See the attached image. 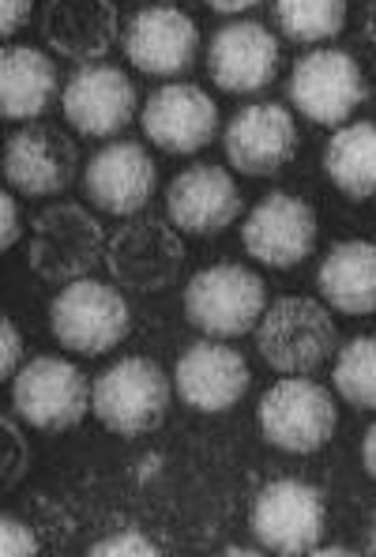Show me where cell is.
<instances>
[{"mask_svg":"<svg viewBox=\"0 0 376 557\" xmlns=\"http://www.w3.org/2000/svg\"><path fill=\"white\" fill-rule=\"evenodd\" d=\"M339 347V327L331 321L328 301L286 294L272 301L256 324V350L264 366L283 376H309L331 362Z\"/></svg>","mask_w":376,"mask_h":557,"instance_id":"obj_1","label":"cell"},{"mask_svg":"<svg viewBox=\"0 0 376 557\" xmlns=\"http://www.w3.org/2000/svg\"><path fill=\"white\" fill-rule=\"evenodd\" d=\"M170 396H174V384L166 370L154 358L133 355L95 376L91 411L117 437H143L166 422Z\"/></svg>","mask_w":376,"mask_h":557,"instance_id":"obj_2","label":"cell"},{"mask_svg":"<svg viewBox=\"0 0 376 557\" xmlns=\"http://www.w3.org/2000/svg\"><path fill=\"white\" fill-rule=\"evenodd\" d=\"M185 317L196 332L211 339H241L256 332L264 317L267 286L245 264L223 260V264L200 268L185 286Z\"/></svg>","mask_w":376,"mask_h":557,"instance_id":"obj_3","label":"cell"},{"mask_svg":"<svg viewBox=\"0 0 376 557\" xmlns=\"http://www.w3.org/2000/svg\"><path fill=\"white\" fill-rule=\"evenodd\" d=\"M260 437L286 456H313L335 437L339 411L324 384L313 376H283L260 396Z\"/></svg>","mask_w":376,"mask_h":557,"instance_id":"obj_4","label":"cell"},{"mask_svg":"<svg viewBox=\"0 0 376 557\" xmlns=\"http://www.w3.org/2000/svg\"><path fill=\"white\" fill-rule=\"evenodd\" d=\"M128 327H133L128 301L110 283H98L91 275L64 283L61 294L49 301V332L68 355H110L128 339Z\"/></svg>","mask_w":376,"mask_h":557,"instance_id":"obj_5","label":"cell"},{"mask_svg":"<svg viewBox=\"0 0 376 557\" xmlns=\"http://www.w3.org/2000/svg\"><path fill=\"white\" fill-rule=\"evenodd\" d=\"M110 237L102 223L79 203H53L42 208L30 223L27 260L42 283H76L87 278L105 260Z\"/></svg>","mask_w":376,"mask_h":557,"instance_id":"obj_6","label":"cell"},{"mask_svg":"<svg viewBox=\"0 0 376 557\" xmlns=\"http://www.w3.org/2000/svg\"><path fill=\"white\" fill-rule=\"evenodd\" d=\"M12 411L42 433H68L91 411V381L76 362L38 355L12 376Z\"/></svg>","mask_w":376,"mask_h":557,"instance_id":"obj_7","label":"cell"},{"mask_svg":"<svg viewBox=\"0 0 376 557\" xmlns=\"http://www.w3.org/2000/svg\"><path fill=\"white\" fill-rule=\"evenodd\" d=\"M328 505L324 494L305 479H275L252 502L249 528L252 539L267 554L279 557H301L321 546Z\"/></svg>","mask_w":376,"mask_h":557,"instance_id":"obj_8","label":"cell"},{"mask_svg":"<svg viewBox=\"0 0 376 557\" xmlns=\"http://www.w3.org/2000/svg\"><path fill=\"white\" fill-rule=\"evenodd\" d=\"M185 242L181 231L166 219H128L121 231H113L105 249V268L113 283L136 294H159L181 275L185 268Z\"/></svg>","mask_w":376,"mask_h":557,"instance_id":"obj_9","label":"cell"},{"mask_svg":"<svg viewBox=\"0 0 376 557\" xmlns=\"http://www.w3.org/2000/svg\"><path fill=\"white\" fill-rule=\"evenodd\" d=\"M286 98L305 121L339 128L369 98L362 64L342 49H313L293 64L286 79Z\"/></svg>","mask_w":376,"mask_h":557,"instance_id":"obj_10","label":"cell"},{"mask_svg":"<svg viewBox=\"0 0 376 557\" xmlns=\"http://www.w3.org/2000/svg\"><path fill=\"white\" fill-rule=\"evenodd\" d=\"M316 237H321V223L313 203L293 193H267L245 215L241 249L272 272H290L313 257Z\"/></svg>","mask_w":376,"mask_h":557,"instance_id":"obj_11","label":"cell"},{"mask_svg":"<svg viewBox=\"0 0 376 557\" xmlns=\"http://www.w3.org/2000/svg\"><path fill=\"white\" fill-rule=\"evenodd\" d=\"M79 174V147L72 136H64L53 125H30L15 128L4 144V182L12 193L46 200L64 188L76 185Z\"/></svg>","mask_w":376,"mask_h":557,"instance_id":"obj_12","label":"cell"},{"mask_svg":"<svg viewBox=\"0 0 376 557\" xmlns=\"http://www.w3.org/2000/svg\"><path fill=\"white\" fill-rule=\"evenodd\" d=\"M61 110L64 121L76 128L79 136L91 139H110L117 133H125L136 121L140 110V98L136 87L117 64H79L68 76L61 91Z\"/></svg>","mask_w":376,"mask_h":557,"instance_id":"obj_13","label":"cell"},{"mask_svg":"<svg viewBox=\"0 0 376 557\" xmlns=\"http://www.w3.org/2000/svg\"><path fill=\"white\" fill-rule=\"evenodd\" d=\"M121 49L128 64L140 69L143 76L174 79L185 76L200 53V30L192 15L174 4H151L133 12V20L121 30Z\"/></svg>","mask_w":376,"mask_h":557,"instance_id":"obj_14","label":"cell"},{"mask_svg":"<svg viewBox=\"0 0 376 557\" xmlns=\"http://www.w3.org/2000/svg\"><path fill=\"white\" fill-rule=\"evenodd\" d=\"M298 125L279 102H249L226 121V162L245 177H275L298 154Z\"/></svg>","mask_w":376,"mask_h":557,"instance_id":"obj_15","label":"cell"},{"mask_svg":"<svg viewBox=\"0 0 376 557\" xmlns=\"http://www.w3.org/2000/svg\"><path fill=\"white\" fill-rule=\"evenodd\" d=\"M279 38L252 20H234L218 27L208 42V76L226 95L267 91L279 76Z\"/></svg>","mask_w":376,"mask_h":557,"instance_id":"obj_16","label":"cell"},{"mask_svg":"<svg viewBox=\"0 0 376 557\" xmlns=\"http://www.w3.org/2000/svg\"><path fill=\"white\" fill-rule=\"evenodd\" d=\"M154 185H159V166L143 151V144H133V139L98 147L84 166V196L91 200V208L113 219L140 215L151 203Z\"/></svg>","mask_w":376,"mask_h":557,"instance_id":"obj_17","label":"cell"},{"mask_svg":"<svg viewBox=\"0 0 376 557\" xmlns=\"http://www.w3.org/2000/svg\"><path fill=\"white\" fill-rule=\"evenodd\" d=\"M252 384L249 362L241 350L226 347L223 339H200L185 347L174 366V392L185 407L200 414H223L245 399Z\"/></svg>","mask_w":376,"mask_h":557,"instance_id":"obj_18","label":"cell"},{"mask_svg":"<svg viewBox=\"0 0 376 557\" xmlns=\"http://www.w3.org/2000/svg\"><path fill=\"white\" fill-rule=\"evenodd\" d=\"M143 136L166 154H196L218 133V106L196 84H166L147 95Z\"/></svg>","mask_w":376,"mask_h":557,"instance_id":"obj_19","label":"cell"},{"mask_svg":"<svg viewBox=\"0 0 376 557\" xmlns=\"http://www.w3.org/2000/svg\"><path fill=\"white\" fill-rule=\"evenodd\" d=\"M166 215L181 234H223L241 215V188L234 174L211 162L181 170L166 188Z\"/></svg>","mask_w":376,"mask_h":557,"instance_id":"obj_20","label":"cell"},{"mask_svg":"<svg viewBox=\"0 0 376 557\" xmlns=\"http://www.w3.org/2000/svg\"><path fill=\"white\" fill-rule=\"evenodd\" d=\"M38 30L57 57L95 64L121 38V15L113 0H46Z\"/></svg>","mask_w":376,"mask_h":557,"instance_id":"obj_21","label":"cell"},{"mask_svg":"<svg viewBox=\"0 0 376 557\" xmlns=\"http://www.w3.org/2000/svg\"><path fill=\"white\" fill-rule=\"evenodd\" d=\"M316 290L335 313L373 317L376 313V245L373 242H335L316 268Z\"/></svg>","mask_w":376,"mask_h":557,"instance_id":"obj_22","label":"cell"},{"mask_svg":"<svg viewBox=\"0 0 376 557\" xmlns=\"http://www.w3.org/2000/svg\"><path fill=\"white\" fill-rule=\"evenodd\" d=\"M0 113L4 121H38L53 106L57 69L35 46H4L0 53Z\"/></svg>","mask_w":376,"mask_h":557,"instance_id":"obj_23","label":"cell"},{"mask_svg":"<svg viewBox=\"0 0 376 557\" xmlns=\"http://www.w3.org/2000/svg\"><path fill=\"white\" fill-rule=\"evenodd\" d=\"M324 174L350 200H373L376 196V125L354 121L339 125L324 147Z\"/></svg>","mask_w":376,"mask_h":557,"instance_id":"obj_24","label":"cell"},{"mask_svg":"<svg viewBox=\"0 0 376 557\" xmlns=\"http://www.w3.org/2000/svg\"><path fill=\"white\" fill-rule=\"evenodd\" d=\"M275 27L298 46H321L347 27V0H272Z\"/></svg>","mask_w":376,"mask_h":557,"instance_id":"obj_25","label":"cell"},{"mask_svg":"<svg viewBox=\"0 0 376 557\" xmlns=\"http://www.w3.org/2000/svg\"><path fill=\"white\" fill-rule=\"evenodd\" d=\"M331 384L350 407L376 411V335H354L335 355Z\"/></svg>","mask_w":376,"mask_h":557,"instance_id":"obj_26","label":"cell"},{"mask_svg":"<svg viewBox=\"0 0 376 557\" xmlns=\"http://www.w3.org/2000/svg\"><path fill=\"white\" fill-rule=\"evenodd\" d=\"M162 550L143 535V531H117L91 546V557H159Z\"/></svg>","mask_w":376,"mask_h":557,"instance_id":"obj_27","label":"cell"},{"mask_svg":"<svg viewBox=\"0 0 376 557\" xmlns=\"http://www.w3.org/2000/svg\"><path fill=\"white\" fill-rule=\"evenodd\" d=\"M42 546H38V535L15 516H4L0 520V554L4 557H35Z\"/></svg>","mask_w":376,"mask_h":557,"instance_id":"obj_28","label":"cell"},{"mask_svg":"<svg viewBox=\"0 0 376 557\" xmlns=\"http://www.w3.org/2000/svg\"><path fill=\"white\" fill-rule=\"evenodd\" d=\"M4 437H8V460H4V486L12 490L15 482L23 479V471H27V441L20 437V430H15L12 418H4Z\"/></svg>","mask_w":376,"mask_h":557,"instance_id":"obj_29","label":"cell"},{"mask_svg":"<svg viewBox=\"0 0 376 557\" xmlns=\"http://www.w3.org/2000/svg\"><path fill=\"white\" fill-rule=\"evenodd\" d=\"M0 332H4V347H0V376H4V381H12V376L20 373V366H23V335H20V327H15L12 317H4Z\"/></svg>","mask_w":376,"mask_h":557,"instance_id":"obj_30","label":"cell"},{"mask_svg":"<svg viewBox=\"0 0 376 557\" xmlns=\"http://www.w3.org/2000/svg\"><path fill=\"white\" fill-rule=\"evenodd\" d=\"M30 12H35V0H4L0 4V35L15 38L30 23Z\"/></svg>","mask_w":376,"mask_h":557,"instance_id":"obj_31","label":"cell"},{"mask_svg":"<svg viewBox=\"0 0 376 557\" xmlns=\"http://www.w3.org/2000/svg\"><path fill=\"white\" fill-rule=\"evenodd\" d=\"M0 219H4V226H0V249H15V242H20V203H15L12 193H4V200H0Z\"/></svg>","mask_w":376,"mask_h":557,"instance_id":"obj_32","label":"cell"},{"mask_svg":"<svg viewBox=\"0 0 376 557\" xmlns=\"http://www.w3.org/2000/svg\"><path fill=\"white\" fill-rule=\"evenodd\" d=\"M203 4L218 15H241V12H252L256 4H264V0H203Z\"/></svg>","mask_w":376,"mask_h":557,"instance_id":"obj_33","label":"cell"},{"mask_svg":"<svg viewBox=\"0 0 376 557\" xmlns=\"http://www.w3.org/2000/svg\"><path fill=\"white\" fill-rule=\"evenodd\" d=\"M362 463L369 471V479L376 482V422L365 430V441H362Z\"/></svg>","mask_w":376,"mask_h":557,"instance_id":"obj_34","label":"cell"},{"mask_svg":"<svg viewBox=\"0 0 376 557\" xmlns=\"http://www.w3.org/2000/svg\"><path fill=\"white\" fill-rule=\"evenodd\" d=\"M362 27H365V38L376 46V0H365L362 8Z\"/></svg>","mask_w":376,"mask_h":557,"instance_id":"obj_35","label":"cell"},{"mask_svg":"<svg viewBox=\"0 0 376 557\" xmlns=\"http://www.w3.org/2000/svg\"><path fill=\"white\" fill-rule=\"evenodd\" d=\"M316 557H354V546H316Z\"/></svg>","mask_w":376,"mask_h":557,"instance_id":"obj_36","label":"cell"},{"mask_svg":"<svg viewBox=\"0 0 376 557\" xmlns=\"http://www.w3.org/2000/svg\"><path fill=\"white\" fill-rule=\"evenodd\" d=\"M223 554H226V557H249V554H264V550H260V546H256V550H241V546H226Z\"/></svg>","mask_w":376,"mask_h":557,"instance_id":"obj_37","label":"cell"},{"mask_svg":"<svg viewBox=\"0 0 376 557\" xmlns=\"http://www.w3.org/2000/svg\"><path fill=\"white\" fill-rule=\"evenodd\" d=\"M369 554L376 557V516H373V528H369Z\"/></svg>","mask_w":376,"mask_h":557,"instance_id":"obj_38","label":"cell"}]
</instances>
